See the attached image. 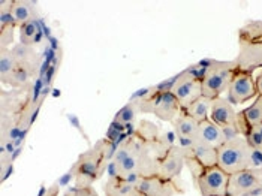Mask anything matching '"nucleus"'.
<instances>
[{"instance_id": "1", "label": "nucleus", "mask_w": 262, "mask_h": 196, "mask_svg": "<svg viewBox=\"0 0 262 196\" xmlns=\"http://www.w3.org/2000/svg\"><path fill=\"white\" fill-rule=\"evenodd\" d=\"M168 147L169 145H166L163 141L148 142L134 134L121 142L114 153L110 166V176L127 181H137L142 177L158 176L159 157Z\"/></svg>"}, {"instance_id": "2", "label": "nucleus", "mask_w": 262, "mask_h": 196, "mask_svg": "<svg viewBox=\"0 0 262 196\" xmlns=\"http://www.w3.org/2000/svg\"><path fill=\"white\" fill-rule=\"evenodd\" d=\"M237 71L253 74L262 69V21H250L238 30Z\"/></svg>"}, {"instance_id": "3", "label": "nucleus", "mask_w": 262, "mask_h": 196, "mask_svg": "<svg viewBox=\"0 0 262 196\" xmlns=\"http://www.w3.org/2000/svg\"><path fill=\"white\" fill-rule=\"evenodd\" d=\"M105 144L106 141H99L93 148L80 155L74 163L71 174L74 177L75 187H92V184L103 176L108 163V150H105Z\"/></svg>"}, {"instance_id": "4", "label": "nucleus", "mask_w": 262, "mask_h": 196, "mask_svg": "<svg viewBox=\"0 0 262 196\" xmlns=\"http://www.w3.org/2000/svg\"><path fill=\"white\" fill-rule=\"evenodd\" d=\"M204 77H202V96L214 99L222 98L225 92H228L229 84L237 72V66L234 60L219 61V60H204Z\"/></svg>"}, {"instance_id": "5", "label": "nucleus", "mask_w": 262, "mask_h": 196, "mask_svg": "<svg viewBox=\"0 0 262 196\" xmlns=\"http://www.w3.org/2000/svg\"><path fill=\"white\" fill-rule=\"evenodd\" d=\"M255 150L250 148L243 137L228 141L217 148V166L228 176L250 169L253 166Z\"/></svg>"}, {"instance_id": "6", "label": "nucleus", "mask_w": 262, "mask_h": 196, "mask_svg": "<svg viewBox=\"0 0 262 196\" xmlns=\"http://www.w3.org/2000/svg\"><path fill=\"white\" fill-rule=\"evenodd\" d=\"M202 77L204 68L201 63H198L183 71L169 82V90L179 100L182 111L202 98Z\"/></svg>"}, {"instance_id": "7", "label": "nucleus", "mask_w": 262, "mask_h": 196, "mask_svg": "<svg viewBox=\"0 0 262 196\" xmlns=\"http://www.w3.org/2000/svg\"><path fill=\"white\" fill-rule=\"evenodd\" d=\"M140 113L155 114L162 121L172 123L182 113V106L169 89H156L148 92L140 100Z\"/></svg>"}, {"instance_id": "8", "label": "nucleus", "mask_w": 262, "mask_h": 196, "mask_svg": "<svg viewBox=\"0 0 262 196\" xmlns=\"http://www.w3.org/2000/svg\"><path fill=\"white\" fill-rule=\"evenodd\" d=\"M193 183L201 196H228L229 176L217 165L204 168L201 176Z\"/></svg>"}, {"instance_id": "9", "label": "nucleus", "mask_w": 262, "mask_h": 196, "mask_svg": "<svg viewBox=\"0 0 262 196\" xmlns=\"http://www.w3.org/2000/svg\"><path fill=\"white\" fill-rule=\"evenodd\" d=\"M186 166V150L180 144L169 145L165 153L159 157L158 176L166 181H176Z\"/></svg>"}, {"instance_id": "10", "label": "nucleus", "mask_w": 262, "mask_h": 196, "mask_svg": "<svg viewBox=\"0 0 262 196\" xmlns=\"http://www.w3.org/2000/svg\"><path fill=\"white\" fill-rule=\"evenodd\" d=\"M258 96L253 74L237 71L226 92V99L232 105H242L244 102Z\"/></svg>"}, {"instance_id": "11", "label": "nucleus", "mask_w": 262, "mask_h": 196, "mask_svg": "<svg viewBox=\"0 0 262 196\" xmlns=\"http://www.w3.org/2000/svg\"><path fill=\"white\" fill-rule=\"evenodd\" d=\"M262 186V171L259 169H244L231 174L228 183V196H242L250 190Z\"/></svg>"}, {"instance_id": "12", "label": "nucleus", "mask_w": 262, "mask_h": 196, "mask_svg": "<svg viewBox=\"0 0 262 196\" xmlns=\"http://www.w3.org/2000/svg\"><path fill=\"white\" fill-rule=\"evenodd\" d=\"M135 183L144 196H174L183 192L176 181H166L159 176L142 177Z\"/></svg>"}, {"instance_id": "13", "label": "nucleus", "mask_w": 262, "mask_h": 196, "mask_svg": "<svg viewBox=\"0 0 262 196\" xmlns=\"http://www.w3.org/2000/svg\"><path fill=\"white\" fill-rule=\"evenodd\" d=\"M208 118L221 126H234L235 124V118H237V111L234 110V105L225 98H217L213 100L211 108H210V116Z\"/></svg>"}, {"instance_id": "14", "label": "nucleus", "mask_w": 262, "mask_h": 196, "mask_svg": "<svg viewBox=\"0 0 262 196\" xmlns=\"http://www.w3.org/2000/svg\"><path fill=\"white\" fill-rule=\"evenodd\" d=\"M172 127H174V134L179 138V144L180 145H189L190 142H193L198 137V127L200 123L195 121L192 117H189L186 113H180L177 118L172 121Z\"/></svg>"}, {"instance_id": "15", "label": "nucleus", "mask_w": 262, "mask_h": 196, "mask_svg": "<svg viewBox=\"0 0 262 196\" xmlns=\"http://www.w3.org/2000/svg\"><path fill=\"white\" fill-rule=\"evenodd\" d=\"M186 148V155L192 157L202 168H210L217 165V148L210 147L201 141H193L189 145H183Z\"/></svg>"}, {"instance_id": "16", "label": "nucleus", "mask_w": 262, "mask_h": 196, "mask_svg": "<svg viewBox=\"0 0 262 196\" xmlns=\"http://www.w3.org/2000/svg\"><path fill=\"white\" fill-rule=\"evenodd\" d=\"M103 193L105 196H144L135 181L121 180L114 176H110L106 184L103 186Z\"/></svg>"}, {"instance_id": "17", "label": "nucleus", "mask_w": 262, "mask_h": 196, "mask_svg": "<svg viewBox=\"0 0 262 196\" xmlns=\"http://www.w3.org/2000/svg\"><path fill=\"white\" fill-rule=\"evenodd\" d=\"M195 141H201L204 144L210 145V147H214V148H219L221 145L225 144V138L222 134V127L214 124L210 118L208 120H204L200 123V127H198V137Z\"/></svg>"}, {"instance_id": "18", "label": "nucleus", "mask_w": 262, "mask_h": 196, "mask_svg": "<svg viewBox=\"0 0 262 196\" xmlns=\"http://www.w3.org/2000/svg\"><path fill=\"white\" fill-rule=\"evenodd\" d=\"M12 17L15 21V26L21 27L30 21H36V9L35 3L32 2H23V0H14L12 2Z\"/></svg>"}, {"instance_id": "19", "label": "nucleus", "mask_w": 262, "mask_h": 196, "mask_svg": "<svg viewBox=\"0 0 262 196\" xmlns=\"http://www.w3.org/2000/svg\"><path fill=\"white\" fill-rule=\"evenodd\" d=\"M213 100L208 98H200L196 102H193L190 106H187L186 110H183V113H186L189 117H192L195 121L201 123L204 120H208L210 116V108H211Z\"/></svg>"}, {"instance_id": "20", "label": "nucleus", "mask_w": 262, "mask_h": 196, "mask_svg": "<svg viewBox=\"0 0 262 196\" xmlns=\"http://www.w3.org/2000/svg\"><path fill=\"white\" fill-rule=\"evenodd\" d=\"M140 113V103L138 100H132L130 103L124 105L120 111L116 114V117L113 120L114 126H127L132 124L137 118V114Z\"/></svg>"}, {"instance_id": "21", "label": "nucleus", "mask_w": 262, "mask_h": 196, "mask_svg": "<svg viewBox=\"0 0 262 196\" xmlns=\"http://www.w3.org/2000/svg\"><path fill=\"white\" fill-rule=\"evenodd\" d=\"M242 116L246 123L252 127L262 123V96H256L253 103L242 111Z\"/></svg>"}, {"instance_id": "22", "label": "nucleus", "mask_w": 262, "mask_h": 196, "mask_svg": "<svg viewBox=\"0 0 262 196\" xmlns=\"http://www.w3.org/2000/svg\"><path fill=\"white\" fill-rule=\"evenodd\" d=\"M40 29L39 24L36 21H30L24 26L20 27V43L26 47H32L35 45V42H38L39 38Z\"/></svg>"}, {"instance_id": "23", "label": "nucleus", "mask_w": 262, "mask_h": 196, "mask_svg": "<svg viewBox=\"0 0 262 196\" xmlns=\"http://www.w3.org/2000/svg\"><path fill=\"white\" fill-rule=\"evenodd\" d=\"M135 135H138L144 141H148V142H159V141H162L159 138V129L150 121H141L140 126L135 130Z\"/></svg>"}, {"instance_id": "24", "label": "nucleus", "mask_w": 262, "mask_h": 196, "mask_svg": "<svg viewBox=\"0 0 262 196\" xmlns=\"http://www.w3.org/2000/svg\"><path fill=\"white\" fill-rule=\"evenodd\" d=\"M244 139L247 141V144L250 145L252 150L262 155V123L256 124V126H252L249 129V132L244 135Z\"/></svg>"}, {"instance_id": "25", "label": "nucleus", "mask_w": 262, "mask_h": 196, "mask_svg": "<svg viewBox=\"0 0 262 196\" xmlns=\"http://www.w3.org/2000/svg\"><path fill=\"white\" fill-rule=\"evenodd\" d=\"M17 27L12 17V2H0V29Z\"/></svg>"}, {"instance_id": "26", "label": "nucleus", "mask_w": 262, "mask_h": 196, "mask_svg": "<svg viewBox=\"0 0 262 196\" xmlns=\"http://www.w3.org/2000/svg\"><path fill=\"white\" fill-rule=\"evenodd\" d=\"M14 29L15 27H8V29H0V50H6L12 45L14 42Z\"/></svg>"}, {"instance_id": "27", "label": "nucleus", "mask_w": 262, "mask_h": 196, "mask_svg": "<svg viewBox=\"0 0 262 196\" xmlns=\"http://www.w3.org/2000/svg\"><path fill=\"white\" fill-rule=\"evenodd\" d=\"M75 196H99L93 187H74Z\"/></svg>"}, {"instance_id": "28", "label": "nucleus", "mask_w": 262, "mask_h": 196, "mask_svg": "<svg viewBox=\"0 0 262 196\" xmlns=\"http://www.w3.org/2000/svg\"><path fill=\"white\" fill-rule=\"evenodd\" d=\"M255 84H256L258 96H262V69L258 72V75L255 77Z\"/></svg>"}, {"instance_id": "29", "label": "nucleus", "mask_w": 262, "mask_h": 196, "mask_svg": "<svg viewBox=\"0 0 262 196\" xmlns=\"http://www.w3.org/2000/svg\"><path fill=\"white\" fill-rule=\"evenodd\" d=\"M57 195H59V187H57V186H53V187L47 189V192H45L42 196H57Z\"/></svg>"}, {"instance_id": "30", "label": "nucleus", "mask_w": 262, "mask_h": 196, "mask_svg": "<svg viewBox=\"0 0 262 196\" xmlns=\"http://www.w3.org/2000/svg\"><path fill=\"white\" fill-rule=\"evenodd\" d=\"M242 196H262V186L261 187H256V189L250 190L249 193H246V195H242Z\"/></svg>"}]
</instances>
